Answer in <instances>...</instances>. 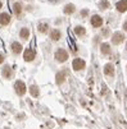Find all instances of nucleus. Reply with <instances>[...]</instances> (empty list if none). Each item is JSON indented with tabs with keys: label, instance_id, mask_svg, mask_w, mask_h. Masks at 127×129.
Masks as SVG:
<instances>
[{
	"label": "nucleus",
	"instance_id": "1",
	"mask_svg": "<svg viewBox=\"0 0 127 129\" xmlns=\"http://www.w3.org/2000/svg\"><path fill=\"white\" fill-rule=\"evenodd\" d=\"M14 89H15V93L18 96H25V93L27 92V87H26L23 81H17L14 83Z\"/></svg>",
	"mask_w": 127,
	"mask_h": 129
},
{
	"label": "nucleus",
	"instance_id": "2",
	"mask_svg": "<svg viewBox=\"0 0 127 129\" xmlns=\"http://www.w3.org/2000/svg\"><path fill=\"white\" fill-rule=\"evenodd\" d=\"M55 59H57V61H59V63L67 61V59H68V52H67L64 49H58V50L55 51Z\"/></svg>",
	"mask_w": 127,
	"mask_h": 129
},
{
	"label": "nucleus",
	"instance_id": "3",
	"mask_svg": "<svg viewBox=\"0 0 127 129\" xmlns=\"http://www.w3.org/2000/svg\"><path fill=\"white\" fill-rule=\"evenodd\" d=\"M72 67H73V69L75 70H82V69H85V67H86V63H85V60L83 59H80V58H77V59H75L73 61H72Z\"/></svg>",
	"mask_w": 127,
	"mask_h": 129
},
{
	"label": "nucleus",
	"instance_id": "4",
	"mask_svg": "<svg viewBox=\"0 0 127 129\" xmlns=\"http://www.w3.org/2000/svg\"><path fill=\"white\" fill-rule=\"evenodd\" d=\"M123 40H124V35H123L122 32H116V33H113V36H112V42H113L114 45L122 44Z\"/></svg>",
	"mask_w": 127,
	"mask_h": 129
},
{
	"label": "nucleus",
	"instance_id": "5",
	"mask_svg": "<svg viewBox=\"0 0 127 129\" xmlns=\"http://www.w3.org/2000/svg\"><path fill=\"white\" fill-rule=\"evenodd\" d=\"M35 56H36V52L32 50V49H26L25 50V54H23V59L26 60V61H32L33 59H35Z\"/></svg>",
	"mask_w": 127,
	"mask_h": 129
},
{
	"label": "nucleus",
	"instance_id": "6",
	"mask_svg": "<svg viewBox=\"0 0 127 129\" xmlns=\"http://www.w3.org/2000/svg\"><path fill=\"white\" fill-rule=\"evenodd\" d=\"M104 74L107 77H114V65L113 64H105L104 65Z\"/></svg>",
	"mask_w": 127,
	"mask_h": 129
},
{
	"label": "nucleus",
	"instance_id": "7",
	"mask_svg": "<svg viewBox=\"0 0 127 129\" xmlns=\"http://www.w3.org/2000/svg\"><path fill=\"white\" fill-rule=\"evenodd\" d=\"M2 74H3V77H4V78L10 79V78L13 77V69H12L9 65H5V67L2 69Z\"/></svg>",
	"mask_w": 127,
	"mask_h": 129
},
{
	"label": "nucleus",
	"instance_id": "8",
	"mask_svg": "<svg viewBox=\"0 0 127 129\" xmlns=\"http://www.w3.org/2000/svg\"><path fill=\"white\" fill-rule=\"evenodd\" d=\"M91 24H93V27H101V24H103V18L100 17V15H93L91 17Z\"/></svg>",
	"mask_w": 127,
	"mask_h": 129
},
{
	"label": "nucleus",
	"instance_id": "9",
	"mask_svg": "<svg viewBox=\"0 0 127 129\" xmlns=\"http://www.w3.org/2000/svg\"><path fill=\"white\" fill-rule=\"evenodd\" d=\"M116 8H117V10L121 12V13L126 12V10H127V0H119V2L116 4Z\"/></svg>",
	"mask_w": 127,
	"mask_h": 129
},
{
	"label": "nucleus",
	"instance_id": "10",
	"mask_svg": "<svg viewBox=\"0 0 127 129\" xmlns=\"http://www.w3.org/2000/svg\"><path fill=\"white\" fill-rule=\"evenodd\" d=\"M9 22H10V15L8 13H2L0 14V24L7 26V24H9Z\"/></svg>",
	"mask_w": 127,
	"mask_h": 129
},
{
	"label": "nucleus",
	"instance_id": "11",
	"mask_svg": "<svg viewBox=\"0 0 127 129\" xmlns=\"http://www.w3.org/2000/svg\"><path fill=\"white\" fill-rule=\"evenodd\" d=\"M10 49H12V51H13V54H15V55H18L21 51H22V45L19 44V42H12V46H10Z\"/></svg>",
	"mask_w": 127,
	"mask_h": 129
},
{
	"label": "nucleus",
	"instance_id": "12",
	"mask_svg": "<svg viewBox=\"0 0 127 129\" xmlns=\"http://www.w3.org/2000/svg\"><path fill=\"white\" fill-rule=\"evenodd\" d=\"M66 70H62V72H59V73H57V76H55V82H57V84H62L63 82H64V79H66Z\"/></svg>",
	"mask_w": 127,
	"mask_h": 129
},
{
	"label": "nucleus",
	"instance_id": "13",
	"mask_svg": "<svg viewBox=\"0 0 127 129\" xmlns=\"http://www.w3.org/2000/svg\"><path fill=\"white\" fill-rule=\"evenodd\" d=\"M60 36H62V33H60V31L59 29H53L51 32H50V39L53 40V41H58L59 39H60Z\"/></svg>",
	"mask_w": 127,
	"mask_h": 129
},
{
	"label": "nucleus",
	"instance_id": "14",
	"mask_svg": "<svg viewBox=\"0 0 127 129\" xmlns=\"http://www.w3.org/2000/svg\"><path fill=\"white\" fill-rule=\"evenodd\" d=\"M100 50H101V54H103V55L111 54V45L107 44V42H103V44L100 45Z\"/></svg>",
	"mask_w": 127,
	"mask_h": 129
},
{
	"label": "nucleus",
	"instance_id": "15",
	"mask_svg": "<svg viewBox=\"0 0 127 129\" xmlns=\"http://www.w3.org/2000/svg\"><path fill=\"white\" fill-rule=\"evenodd\" d=\"M30 93H31L32 97H39V95H40V89H39V87L36 86V84H32V86L30 87Z\"/></svg>",
	"mask_w": 127,
	"mask_h": 129
},
{
	"label": "nucleus",
	"instance_id": "16",
	"mask_svg": "<svg viewBox=\"0 0 127 129\" xmlns=\"http://www.w3.org/2000/svg\"><path fill=\"white\" fill-rule=\"evenodd\" d=\"M75 10H76V7L73 4H67L63 9L64 14H72V13H75Z\"/></svg>",
	"mask_w": 127,
	"mask_h": 129
},
{
	"label": "nucleus",
	"instance_id": "17",
	"mask_svg": "<svg viewBox=\"0 0 127 129\" xmlns=\"http://www.w3.org/2000/svg\"><path fill=\"white\" fill-rule=\"evenodd\" d=\"M19 36H21V39L27 40V39L30 37V29H28V28H26V27H23V28L19 31Z\"/></svg>",
	"mask_w": 127,
	"mask_h": 129
},
{
	"label": "nucleus",
	"instance_id": "18",
	"mask_svg": "<svg viewBox=\"0 0 127 129\" xmlns=\"http://www.w3.org/2000/svg\"><path fill=\"white\" fill-rule=\"evenodd\" d=\"M13 12H14L15 15H19V14L22 13V4H21V3H14V5H13Z\"/></svg>",
	"mask_w": 127,
	"mask_h": 129
},
{
	"label": "nucleus",
	"instance_id": "19",
	"mask_svg": "<svg viewBox=\"0 0 127 129\" xmlns=\"http://www.w3.org/2000/svg\"><path fill=\"white\" fill-rule=\"evenodd\" d=\"M75 33L77 36H85L86 35V28H83L82 26H76L75 27Z\"/></svg>",
	"mask_w": 127,
	"mask_h": 129
},
{
	"label": "nucleus",
	"instance_id": "20",
	"mask_svg": "<svg viewBox=\"0 0 127 129\" xmlns=\"http://www.w3.org/2000/svg\"><path fill=\"white\" fill-rule=\"evenodd\" d=\"M109 7H111V3L108 2V0H100L99 2V9H101V10H105Z\"/></svg>",
	"mask_w": 127,
	"mask_h": 129
},
{
	"label": "nucleus",
	"instance_id": "21",
	"mask_svg": "<svg viewBox=\"0 0 127 129\" xmlns=\"http://www.w3.org/2000/svg\"><path fill=\"white\" fill-rule=\"evenodd\" d=\"M37 29H39V32H41V33H46V32L49 31V24H48V23H40V24L37 26Z\"/></svg>",
	"mask_w": 127,
	"mask_h": 129
},
{
	"label": "nucleus",
	"instance_id": "22",
	"mask_svg": "<svg viewBox=\"0 0 127 129\" xmlns=\"http://www.w3.org/2000/svg\"><path fill=\"white\" fill-rule=\"evenodd\" d=\"M101 35H103V36H105V37H108V36L111 35L109 28H103V29H101Z\"/></svg>",
	"mask_w": 127,
	"mask_h": 129
},
{
	"label": "nucleus",
	"instance_id": "23",
	"mask_svg": "<svg viewBox=\"0 0 127 129\" xmlns=\"http://www.w3.org/2000/svg\"><path fill=\"white\" fill-rule=\"evenodd\" d=\"M87 14H89V10H87V9H83V10L81 12V15H82V17H86Z\"/></svg>",
	"mask_w": 127,
	"mask_h": 129
},
{
	"label": "nucleus",
	"instance_id": "24",
	"mask_svg": "<svg viewBox=\"0 0 127 129\" xmlns=\"http://www.w3.org/2000/svg\"><path fill=\"white\" fill-rule=\"evenodd\" d=\"M3 61H4V55H3L2 52H0V64H2Z\"/></svg>",
	"mask_w": 127,
	"mask_h": 129
},
{
	"label": "nucleus",
	"instance_id": "25",
	"mask_svg": "<svg viewBox=\"0 0 127 129\" xmlns=\"http://www.w3.org/2000/svg\"><path fill=\"white\" fill-rule=\"evenodd\" d=\"M123 29H124V31H127V21L123 23Z\"/></svg>",
	"mask_w": 127,
	"mask_h": 129
},
{
	"label": "nucleus",
	"instance_id": "26",
	"mask_svg": "<svg viewBox=\"0 0 127 129\" xmlns=\"http://www.w3.org/2000/svg\"><path fill=\"white\" fill-rule=\"evenodd\" d=\"M49 2H50V3H58L59 0H49Z\"/></svg>",
	"mask_w": 127,
	"mask_h": 129
},
{
	"label": "nucleus",
	"instance_id": "27",
	"mask_svg": "<svg viewBox=\"0 0 127 129\" xmlns=\"http://www.w3.org/2000/svg\"><path fill=\"white\" fill-rule=\"evenodd\" d=\"M2 8H3V3H2V2H0V9H2Z\"/></svg>",
	"mask_w": 127,
	"mask_h": 129
},
{
	"label": "nucleus",
	"instance_id": "28",
	"mask_svg": "<svg viewBox=\"0 0 127 129\" xmlns=\"http://www.w3.org/2000/svg\"><path fill=\"white\" fill-rule=\"evenodd\" d=\"M126 49H127V44H126Z\"/></svg>",
	"mask_w": 127,
	"mask_h": 129
},
{
	"label": "nucleus",
	"instance_id": "29",
	"mask_svg": "<svg viewBox=\"0 0 127 129\" xmlns=\"http://www.w3.org/2000/svg\"><path fill=\"white\" fill-rule=\"evenodd\" d=\"M126 70H127V65H126Z\"/></svg>",
	"mask_w": 127,
	"mask_h": 129
}]
</instances>
